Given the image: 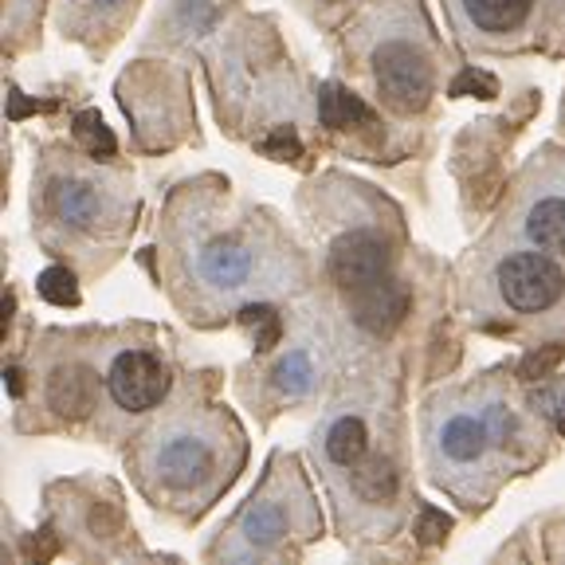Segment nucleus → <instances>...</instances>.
Returning <instances> with one entry per match:
<instances>
[{
  "instance_id": "1",
  "label": "nucleus",
  "mask_w": 565,
  "mask_h": 565,
  "mask_svg": "<svg viewBox=\"0 0 565 565\" xmlns=\"http://www.w3.org/2000/svg\"><path fill=\"white\" fill-rule=\"evenodd\" d=\"M189 271L196 287L236 302L244 295L275 291L279 282H267V256L259 247L256 228H209L189 252Z\"/></svg>"
},
{
  "instance_id": "2",
  "label": "nucleus",
  "mask_w": 565,
  "mask_h": 565,
  "mask_svg": "<svg viewBox=\"0 0 565 565\" xmlns=\"http://www.w3.org/2000/svg\"><path fill=\"white\" fill-rule=\"evenodd\" d=\"M451 24L463 44L491 52H519L557 28V0H448Z\"/></svg>"
},
{
  "instance_id": "3",
  "label": "nucleus",
  "mask_w": 565,
  "mask_h": 565,
  "mask_svg": "<svg viewBox=\"0 0 565 565\" xmlns=\"http://www.w3.org/2000/svg\"><path fill=\"white\" fill-rule=\"evenodd\" d=\"M557 252H542L530 244L526 252H511L491 267V299L499 310L526 322H557L565 315V267Z\"/></svg>"
},
{
  "instance_id": "4",
  "label": "nucleus",
  "mask_w": 565,
  "mask_h": 565,
  "mask_svg": "<svg viewBox=\"0 0 565 565\" xmlns=\"http://www.w3.org/2000/svg\"><path fill=\"white\" fill-rule=\"evenodd\" d=\"M221 436L204 424H173L153 436L146 451V471L169 494H201L221 483Z\"/></svg>"
},
{
  "instance_id": "5",
  "label": "nucleus",
  "mask_w": 565,
  "mask_h": 565,
  "mask_svg": "<svg viewBox=\"0 0 565 565\" xmlns=\"http://www.w3.org/2000/svg\"><path fill=\"white\" fill-rule=\"evenodd\" d=\"M511 436H514V413L503 401H487L476 413L451 408L433 428V459L436 468L448 463V471L476 476V468H483L487 459H491V451L511 440Z\"/></svg>"
},
{
  "instance_id": "6",
  "label": "nucleus",
  "mask_w": 565,
  "mask_h": 565,
  "mask_svg": "<svg viewBox=\"0 0 565 565\" xmlns=\"http://www.w3.org/2000/svg\"><path fill=\"white\" fill-rule=\"evenodd\" d=\"M373 83L397 115H416L433 95V63L408 35H388L373 47Z\"/></svg>"
},
{
  "instance_id": "7",
  "label": "nucleus",
  "mask_w": 565,
  "mask_h": 565,
  "mask_svg": "<svg viewBox=\"0 0 565 565\" xmlns=\"http://www.w3.org/2000/svg\"><path fill=\"white\" fill-rule=\"evenodd\" d=\"M44 209L67 232H98L115 212V196L103 181L67 169V173H55L44 185Z\"/></svg>"
},
{
  "instance_id": "8",
  "label": "nucleus",
  "mask_w": 565,
  "mask_h": 565,
  "mask_svg": "<svg viewBox=\"0 0 565 565\" xmlns=\"http://www.w3.org/2000/svg\"><path fill=\"white\" fill-rule=\"evenodd\" d=\"M330 275L345 291V299L370 291L377 282L388 279V247L377 232L358 228L345 232L334 247H330Z\"/></svg>"
},
{
  "instance_id": "9",
  "label": "nucleus",
  "mask_w": 565,
  "mask_h": 565,
  "mask_svg": "<svg viewBox=\"0 0 565 565\" xmlns=\"http://www.w3.org/2000/svg\"><path fill=\"white\" fill-rule=\"evenodd\" d=\"M106 388L118 408L126 413H150L169 393V370L153 358L150 350H126L115 358L106 373Z\"/></svg>"
},
{
  "instance_id": "10",
  "label": "nucleus",
  "mask_w": 565,
  "mask_h": 565,
  "mask_svg": "<svg viewBox=\"0 0 565 565\" xmlns=\"http://www.w3.org/2000/svg\"><path fill=\"white\" fill-rule=\"evenodd\" d=\"M522 232H526L530 244L542 247V252L565 256V193L562 189H546V193L526 204V212H522Z\"/></svg>"
},
{
  "instance_id": "11",
  "label": "nucleus",
  "mask_w": 565,
  "mask_h": 565,
  "mask_svg": "<svg viewBox=\"0 0 565 565\" xmlns=\"http://www.w3.org/2000/svg\"><path fill=\"white\" fill-rule=\"evenodd\" d=\"M287 499H279L275 491H267V494H259V499H252L247 503V511L239 514V526H236V534L244 539V546L247 550H267L271 542H279L282 534H287Z\"/></svg>"
},
{
  "instance_id": "12",
  "label": "nucleus",
  "mask_w": 565,
  "mask_h": 565,
  "mask_svg": "<svg viewBox=\"0 0 565 565\" xmlns=\"http://www.w3.org/2000/svg\"><path fill=\"white\" fill-rule=\"evenodd\" d=\"M322 451L334 468H358L370 451V428L358 413H338L322 433Z\"/></svg>"
},
{
  "instance_id": "13",
  "label": "nucleus",
  "mask_w": 565,
  "mask_h": 565,
  "mask_svg": "<svg viewBox=\"0 0 565 565\" xmlns=\"http://www.w3.org/2000/svg\"><path fill=\"white\" fill-rule=\"evenodd\" d=\"M318 118L330 130H342V126H370L373 110L358 95L338 87V83H327V87L318 90Z\"/></svg>"
},
{
  "instance_id": "14",
  "label": "nucleus",
  "mask_w": 565,
  "mask_h": 565,
  "mask_svg": "<svg viewBox=\"0 0 565 565\" xmlns=\"http://www.w3.org/2000/svg\"><path fill=\"white\" fill-rule=\"evenodd\" d=\"M95 405V385L83 370H60L52 377V408L67 416H83Z\"/></svg>"
},
{
  "instance_id": "15",
  "label": "nucleus",
  "mask_w": 565,
  "mask_h": 565,
  "mask_svg": "<svg viewBox=\"0 0 565 565\" xmlns=\"http://www.w3.org/2000/svg\"><path fill=\"white\" fill-rule=\"evenodd\" d=\"M315 377L318 373H315V362H310L307 350H291L279 365H275V388H279L287 401L307 397L310 388H315Z\"/></svg>"
},
{
  "instance_id": "16",
  "label": "nucleus",
  "mask_w": 565,
  "mask_h": 565,
  "mask_svg": "<svg viewBox=\"0 0 565 565\" xmlns=\"http://www.w3.org/2000/svg\"><path fill=\"white\" fill-rule=\"evenodd\" d=\"M75 138L87 146L90 158H110V153H115V134L106 130V122L95 110H83V115L75 118Z\"/></svg>"
},
{
  "instance_id": "17",
  "label": "nucleus",
  "mask_w": 565,
  "mask_h": 565,
  "mask_svg": "<svg viewBox=\"0 0 565 565\" xmlns=\"http://www.w3.org/2000/svg\"><path fill=\"white\" fill-rule=\"evenodd\" d=\"M35 287H40V295H44L52 307H79V287H75L67 267H47Z\"/></svg>"
},
{
  "instance_id": "18",
  "label": "nucleus",
  "mask_w": 565,
  "mask_h": 565,
  "mask_svg": "<svg viewBox=\"0 0 565 565\" xmlns=\"http://www.w3.org/2000/svg\"><path fill=\"white\" fill-rule=\"evenodd\" d=\"M239 322H244L247 330H252V338H256V350H271L275 342H279V315H275L271 307H264V302H256V307H247L244 315H239Z\"/></svg>"
},
{
  "instance_id": "19",
  "label": "nucleus",
  "mask_w": 565,
  "mask_h": 565,
  "mask_svg": "<svg viewBox=\"0 0 565 565\" xmlns=\"http://www.w3.org/2000/svg\"><path fill=\"white\" fill-rule=\"evenodd\" d=\"M534 413L550 416L557 433L565 436V381H554V385H546V388L534 393Z\"/></svg>"
},
{
  "instance_id": "20",
  "label": "nucleus",
  "mask_w": 565,
  "mask_h": 565,
  "mask_svg": "<svg viewBox=\"0 0 565 565\" xmlns=\"http://www.w3.org/2000/svg\"><path fill=\"white\" fill-rule=\"evenodd\" d=\"M562 345H542V350H534V353H526L522 358V365H519V373L526 381H539V377H550V373L557 370V362H562Z\"/></svg>"
},
{
  "instance_id": "21",
  "label": "nucleus",
  "mask_w": 565,
  "mask_h": 565,
  "mask_svg": "<svg viewBox=\"0 0 565 565\" xmlns=\"http://www.w3.org/2000/svg\"><path fill=\"white\" fill-rule=\"evenodd\" d=\"M451 95H479V98H491V95H499V83H494L491 75H483V71L468 67V71H459V79L451 83Z\"/></svg>"
},
{
  "instance_id": "22",
  "label": "nucleus",
  "mask_w": 565,
  "mask_h": 565,
  "mask_svg": "<svg viewBox=\"0 0 565 565\" xmlns=\"http://www.w3.org/2000/svg\"><path fill=\"white\" fill-rule=\"evenodd\" d=\"M259 150L267 153V158H275V161H295L299 158V138H295L291 130H275L271 138H264V146H259Z\"/></svg>"
},
{
  "instance_id": "23",
  "label": "nucleus",
  "mask_w": 565,
  "mask_h": 565,
  "mask_svg": "<svg viewBox=\"0 0 565 565\" xmlns=\"http://www.w3.org/2000/svg\"><path fill=\"white\" fill-rule=\"evenodd\" d=\"M448 530H451V519H444V514L433 511V507L424 511V519H420V542H440L444 534H448Z\"/></svg>"
},
{
  "instance_id": "24",
  "label": "nucleus",
  "mask_w": 565,
  "mask_h": 565,
  "mask_svg": "<svg viewBox=\"0 0 565 565\" xmlns=\"http://www.w3.org/2000/svg\"><path fill=\"white\" fill-rule=\"evenodd\" d=\"M32 110H40V103H28V98L12 95V118H24V115H32Z\"/></svg>"
},
{
  "instance_id": "25",
  "label": "nucleus",
  "mask_w": 565,
  "mask_h": 565,
  "mask_svg": "<svg viewBox=\"0 0 565 565\" xmlns=\"http://www.w3.org/2000/svg\"><path fill=\"white\" fill-rule=\"evenodd\" d=\"M9 388H12V397H20V373L9 370Z\"/></svg>"
}]
</instances>
